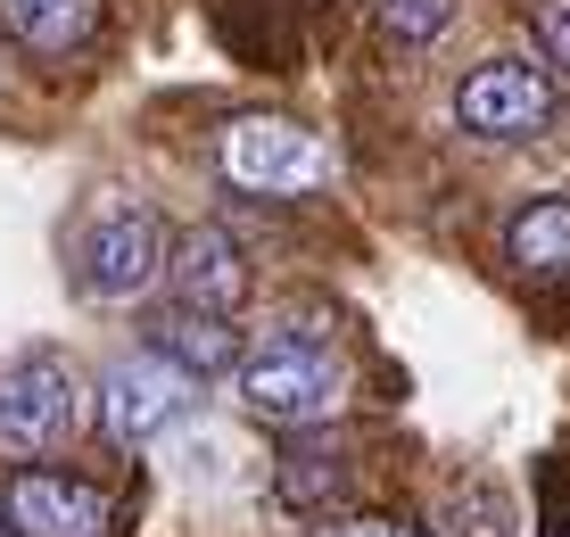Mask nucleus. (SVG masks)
<instances>
[{"label":"nucleus","mask_w":570,"mask_h":537,"mask_svg":"<svg viewBox=\"0 0 570 537\" xmlns=\"http://www.w3.org/2000/svg\"><path fill=\"white\" fill-rule=\"evenodd\" d=\"M504 256L529 282H570V198H529L504 224Z\"/></svg>","instance_id":"nucleus-10"},{"label":"nucleus","mask_w":570,"mask_h":537,"mask_svg":"<svg viewBox=\"0 0 570 537\" xmlns=\"http://www.w3.org/2000/svg\"><path fill=\"white\" fill-rule=\"evenodd\" d=\"M0 26L33 58H75L100 33V0H0Z\"/></svg>","instance_id":"nucleus-9"},{"label":"nucleus","mask_w":570,"mask_h":537,"mask_svg":"<svg viewBox=\"0 0 570 537\" xmlns=\"http://www.w3.org/2000/svg\"><path fill=\"white\" fill-rule=\"evenodd\" d=\"M157 273H166V232H157L149 207H132V198H100V207H83V224H75V282L91 297H141Z\"/></svg>","instance_id":"nucleus-3"},{"label":"nucleus","mask_w":570,"mask_h":537,"mask_svg":"<svg viewBox=\"0 0 570 537\" xmlns=\"http://www.w3.org/2000/svg\"><path fill=\"white\" fill-rule=\"evenodd\" d=\"M240 406L273 430H314L347 406V364L331 340H306V331H282L240 364Z\"/></svg>","instance_id":"nucleus-1"},{"label":"nucleus","mask_w":570,"mask_h":537,"mask_svg":"<svg viewBox=\"0 0 570 537\" xmlns=\"http://www.w3.org/2000/svg\"><path fill=\"white\" fill-rule=\"evenodd\" d=\"M314 537H430V529H405V521H331Z\"/></svg>","instance_id":"nucleus-15"},{"label":"nucleus","mask_w":570,"mask_h":537,"mask_svg":"<svg viewBox=\"0 0 570 537\" xmlns=\"http://www.w3.org/2000/svg\"><path fill=\"white\" fill-rule=\"evenodd\" d=\"M157 348H174L190 372H199V381H207V372H224L232 355H240V348H232V331H224V314H190V306H183V323L157 331Z\"/></svg>","instance_id":"nucleus-11"},{"label":"nucleus","mask_w":570,"mask_h":537,"mask_svg":"<svg viewBox=\"0 0 570 537\" xmlns=\"http://www.w3.org/2000/svg\"><path fill=\"white\" fill-rule=\"evenodd\" d=\"M0 537H17V521H0Z\"/></svg>","instance_id":"nucleus-16"},{"label":"nucleus","mask_w":570,"mask_h":537,"mask_svg":"<svg viewBox=\"0 0 570 537\" xmlns=\"http://www.w3.org/2000/svg\"><path fill=\"white\" fill-rule=\"evenodd\" d=\"M340 496V463H323V455H289V463H282V496H289V505H314V496Z\"/></svg>","instance_id":"nucleus-13"},{"label":"nucleus","mask_w":570,"mask_h":537,"mask_svg":"<svg viewBox=\"0 0 570 537\" xmlns=\"http://www.w3.org/2000/svg\"><path fill=\"white\" fill-rule=\"evenodd\" d=\"M83 422V381L58 348H26L0 364V455L33 463V455L67 447Z\"/></svg>","instance_id":"nucleus-2"},{"label":"nucleus","mask_w":570,"mask_h":537,"mask_svg":"<svg viewBox=\"0 0 570 537\" xmlns=\"http://www.w3.org/2000/svg\"><path fill=\"white\" fill-rule=\"evenodd\" d=\"M166 282H174V297H183L190 314H232V306L248 297L240 241H232V232H215V224L183 232V241H174V256H166Z\"/></svg>","instance_id":"nucleus-8"},{"label":"nucleus","mask_w":570,"mask_h":537,"mask_svg":"<svg viewBox=\"0 0 570 537\" xmlns=\"http://www.w3.org/2000/svg\"><path fill=\"white\" fill-rule=\"evenodd\" d=\"M455 116L480 133V141H529V133L554 125V84H546L529 58H488V67L463 75Z\"/></svg>","instance_id":"nucleus-7"},{"label":"nucleus","mask_w":570,"mask_h":537,"mask_svg":"<svg viewBox=\"0 0 570 537\" xmlns=\"http://www.w3.org/2000/svg\"><path fill=\"white\" fill-rule=\"evenodd\" d=\"M190 406H199V372L174 348H132V355H116L108 381H100V422H108L116 447H149L157 430H174Z\"/></svg>","instance_id":"nucleus-4"},{"label":"nucleus","mask_w":570,"mask_h":537,"mask_svg":"<svg viewBox=\"0 0 570 537\" xmlns=\"http://www.w3.org/2000/svg\"><path fill=\"white\" fill-rule=\"evenodd\" d=\"M9 521L17 537H125L132 505L75 471H9Z\"/></svg>","instance_id":"nucleus-6"},{"label":"nucleus","mask_w":570,"mask_h":537,"mask_svg":"<svg viewBox=\"0 0 570 537\" xmlns=\"http://www.w3.org/2000/svg\"><path fill=\"white\" fill-rule=\"evenodd\" d=\"M538 42H546V58L570 75V0H538Z\"/></svg>","instance_id":"nucleus-14"},{"label":"nucleus","mask_w":570,"mask_h":537,"mask_svg":"<svg viewBox=\"0 0 570 537\" xmlns=\"http://www.w3.org/2000/svg\"><path fill=\"white\" fill-rule=\"evenodd\" d=\"M554 537H570V521H562V529H554Z\"/></svg>","instance_id":"nucleus-17"},{"label":"nucleus","mask_w":570,"mask_h":537,"mask_svg":"<svg viewBox=\"0 0 570 537\" xmlns=\"http://www.w3.org/2000/svg\"><path fill=\"white\" fill-rule=\"evenodd\" d=\"M224 174L240 191L298 198V191H323L331 183V149L314 141L306 125H289V116H240V125L224 133Z\"/></svg>","instance_id":"nucleus-5"},{"label":"nucleus","mask_w":570,"mask_h":537,"mask_svg":"<svg viewBox=\"0 0 570 537\" xmlns=\"http://www.w3.org/2000/svg\"><path fill=\"white\" fill-rule=\"evenodd\" d=\"M381 17H389V33H397V42H430V33L455 17V0H381Z\"/></svg>","instance_id":"nucleus-12"}]
</instances>
